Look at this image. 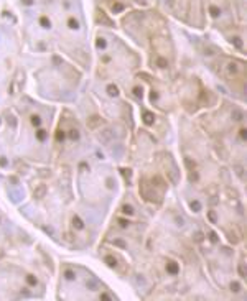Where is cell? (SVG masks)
<instances>
[{
  "instance_id": "obj_1",
  "label": "cell",
  "mask_w": 247,
  "mask_h": 301,
  "mask_svg": "<svg viewBox=\"0 0 247 301\" xmlns=\"http://www.w3.org/2000/svg\"><path fill=\"white\" fill-rule=\"evenodd\" d=\"M102 124H104V120L101 119L99 115H92V117H89V119H87V127L91 128V130H97Z\"/></svg>"
},
{
  "instance_id": "obj_2",
  "label": "cell",
  "mask_w": 247,
  "mask_h": 301,
  "mask_svg": "<svg viewBox=\"0 0 247 301\" xmlns=\"http://www.w3.org/2000/svg\"><path fill=\"white\" fill-rule=\"evenodd\" d=\"M44 194H46V186H44V184H40L38 188H35V191H33V196L36 199L44 198Z\"/></svg>"
},
{
  "instance_id": "obj_3",
  "label": "cell",
  "mask_w": 247,
  "mask_h": 301,
  "mask_svg": "<svg viewBox=\"0 0 247 301\" xmlns=\"http://www.w3.org/2000/svg\"><path fill=\"white\" fill-rule=\"evenodd\" d=\"M167 270H168L171 275H176L178 271H180V268H178V265H176L175 262H170V263H167Z\"/></svg>"
},
{
  "instance_id": "obj_4",
  "label": "cell",
  "mask_w": 247,
  "mask_h": 301,
  "mask_svg": "<svg viewBox=\"0 0 247 301\" xmlns=\"http://www.w3.org/2000/svg\"><path fill=\"white\" fill-rule=\"evenodd\" d=\"M153 120H155V117H153L150 112H143V122H145V124H147V125H152Z\"/></svg>"
},
{
  "instance_id": "obj_5",
  "label": "cell",
  "mask_w": 247,
  "mask_h": 301,
  "mask_svg": "<svg viewBox=\"0 0 247 301\" xmlns=\"http://www.w3.org/2000/svg\"><path fill=\"white\" fill-rule=\"evenodd\" d=\"M72 226H74L76 229H83V227H84V224H83V221H81V219L78 217V215H74V217H72Z\"/></svg>"
},
{
  "instance_id": "obj_6",
  "label": "cell",
  "mask_w": 247,
  "mask_h": 301,
  "mask_svg": "<svg viewBox=\"0 0 247 301\" xmlns=\"http://www.w3.org/2000/svg\"><path fill=\"white\" fill-rule=\"evenodd\" d=\"M26 283L30 285V286H36V285H38V280H36L33 275H26Z\"/></svg>"
},
{
  "instance_id": "obj_7",
  "label": "cell",
  "mask_w": 247,
  "mask_h": 301,
  "mask_svg": "<svg viewBox=\"0 0 247 301\" xmlns=\"http://www.w3.org/2000/svg\"><path fill=\"white\" fill-rule=\"evenodd\" d=\"M46 135H48V133H46V130H43V128H40L38 130V133H36V137H38V140H46Z\"/></svg>"
},
{
  "instance_id": "obj_8",
  "label": "cell",
  "mask_w": 247,
  "mask_h": 301,
  "mask_svg": "<svg viewBox=\"0 0 247 301\" xmlns=\"http://www.w3.org/2000/svg\"><path fill=\"white\" fill-rule=\"evenodd\" d=\"M31 124H33L35 127H40V124H41V117L40 115H31Z\"/></svg>"
},
{
  "instance_id": "obj_9",
  "label": "cell",
  "mask_w": 247,
  "mask_h": 301,
  "mask_svg": "<svg viewBox=\"0 0 247 301\" xmlns=\"http://www.w3.org/2000/svg\"><path fill=\"white\" fill-rule=\"evenodd\" d=\"M122 212H124V214H129V215H130V214H133V207H132V206H127V204H125V206L122 207Z\"/></svg>"
},
{
  "instance_id": "obj_10",
  "label": "cell",
  "mask_w": 247,
  "mask_h": 301,
  "mask_svg": "<svg viewBox=\"0 0 247 301\" xmlns=\"http://www.w3.org/2000/svg\"><path fill=\"white\" fill-rule=\"evenodd\" d=\"M64 276H66V280H74V278H76L74 271H71V270H66V271H64Z\"/></svg>"
},
{
  "instance_id": "obj_11",
  "label": "cell",
  "mask_w": 247,
  "mask_h": 301,
  "mask_svg": "<svg viewBox=\"0 0 247 301\" xmlns=\"http://www.w3.org/2000/svg\"><path fill=\"white\" fill-rule=\"evenodd\" d=\"M69 137L72 138V140H78V138H79V133H78V130H76V128H72V130H69Z\"/></svg>"
},
{
  "instance_id": "obj_12",
  "label": "cell",
  "mask_w": 247,
  "mask_h": 301,
  "mask_svg": "<svg viewBox=\"0 0 247 301\" xmlns=\"http://www.w3.org/2000/svg\"><path fill=\"white\" fill-rule=\"evenodd\" d=\"M109 94H111V96H117V94H119V89H117L115 86H109Z\"/></svg>"
},
{
  "instance_id": "obj_13",
  "label": "cell",
  "mask_w": 247,
  "mask_h": 301,
  "mask_svg": "<svg viewBox=\"0 0 247 301\" xmlns=\"http://www.w3.org/2000/svg\"><path fill=\"white\" fill-rule=\"evenodd\" d=\"M69 28H72V30H78V28H79V23L78 22H76V20H69Z\"/></svg>"
},
{
  "instance_id": "obj_14",
  "label": "cell",
  "mask_w": 247,
  "mask_h": 301,
  "mask_svg": "<svg viewBox=\"0 0 247 301\" xmlns=\"http://www.w3.org/2000/svg\"><path fill=\"white\" fill-rule=\"evenodd\" d=\"M191 209H194V211H196V212H198V211L201 209L199 202H198V201H193V202H191Z\"/></svg>"
},
{
  "instance_id": "obj_15",
  "label": "cell",
  "mask_w": 247,
  "mask_h": 301,
  "mask_svg": "<svg viewBox=\"0 0 247 301\" xmlns=\"http://www.w3.org/2000/svg\"><path fill=\"white\" fill-rule=\"evenodd\" d=\"M41 25L44 26V28H50V20H48V18H41Z\"/></svg>"
},
{
  "instance_id": "obj_16",
  "label": "cell",
  "mask_w": 247,
  "mask_h": 301,
  "mask_svg": "<svg viewBox=\"0 0 247 301\" xmlns=\"http://www.w3.org/2000/svg\"><path fill=\"white\" fill-rule=\"evenodd\" d=\"M106 262H107L111 267H115V260L112 258V257H106Z\"/></svg>"
},
{
  "instance_id": "obj_17",
  "label": "cell",
  "mask_w": 247,
  "mask_h": 301,
  "mask_svg": "<svg viewBox=\"0 0 247 301\" xmlns=\"http://www.w3.org/2000/svg\"><path fill=\"white\" fill-rule=\"evenodd\" d=\"M63 138H64V133H63V130H58V133H56V140H63Z\"/></svg>"
},
{
  "instance_id": "obj_18",
  "label": "cell",
  "mask_w": 247,
  "mask_h": 301,
  "mask_svg": "<svg viewBox=\"0 0 247 301\" xmlns=\"http://www.w3.org/2000/svg\"><path fill=\"white\" fill-rule=\"evenodd\" d=\"M231 288H234L232 291H239V290H241V285H239V283H231Z\"/></svg>"
},
{
  "instance_id": "obj_19",
  "label": "cell",
  "mask_w": 247,
  "mask_h": 301,
  "mask_svg": "<svg viewBox=\"0 0 247 301\" xmlns=\"http://www.w3.org/2000/svg\"><path fill=\"white\" fill-rule=\"evenodd\" d=\"M133 92H135V96H137V97H142V89L137 87V89H133Z\"/></svg>"
},
{
  "instance_id": "obj_20",
  "label": "cell",
  "mask_w": 247,
  "mask_h": 301,
  "mask_svg": "<svg viewBox=\"0 0 247 301\" xmlns=\"http://www.w3.org/2000/svg\"><path fill=\"white\" fill-rule=\"evenodd\" d=\"M0 166H7V160H5V158H0Z\"/></svg>"
},
{
  "instance_id": "obj_21",
  "label": "cell",
  "mask_w": 247,
  "mask_h": 301,
  "mask_svg": "<svg viewBox=\"0 0 247 301\" xmlns=\"http://www.w3.org/2000/svg\"><path fill=\"white\" fill-rule=\"evenodd\" d=\"M119 222H120V226H122V227H127L129 226V221H122V219H120Z\"/></svg>"
},
{
  "instance_id": "obj_22",
  "label": "cell",
  "mask_w": 247,
  "mask_h": 301,
  "mask_svg": "<svg viewBox=\"0 0 247 301\" xmlns=\"http://www.w3.org/2000/svg\"><path fill=\"white\" fill-rule=\"evenodd\" d=\"M241 137L245 138V130H244V128H241Z\"/></svg>"
},
{
  "instance_id": "obj_23",
  "label": "cell",
  "mask_w": 247,
  "mask_h": 301,
  "mask_svg": "<svg viewBox=\"0 0 247 301\" xmlns=\"http://www.w3.org/2000/svg\"><path fill=\"white\" fill-rule=\"evenodd\" d=\"M23 2H25L26 5H30V3H31V0H23Z\"/></svg>"
}]
</instances>
